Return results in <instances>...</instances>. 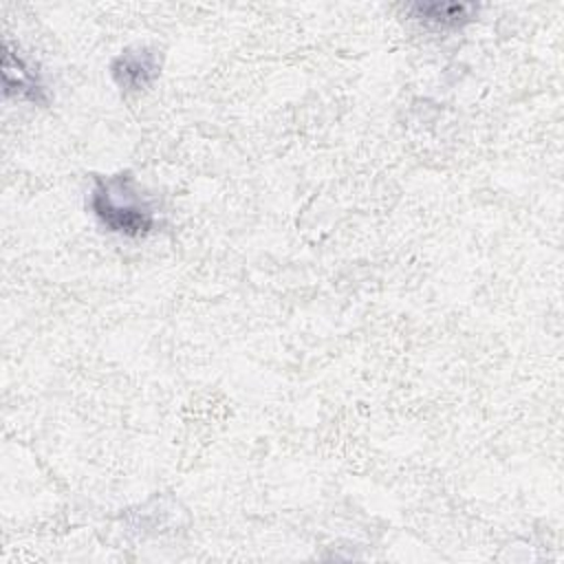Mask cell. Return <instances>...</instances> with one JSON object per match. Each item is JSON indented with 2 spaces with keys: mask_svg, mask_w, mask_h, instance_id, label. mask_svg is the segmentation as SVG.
Listing matches in <instances>:
<instances>
[{
  "mask_svg": "<svg viewBox=\"0 0 564 564\" xmlns=\"http://www.w3.org/2000/svg\"><path fill=\"white\" fill-rule=\"evenodd\" d=\"M88 205L101 227L126 238H143L156 227L154 207L145 196H141L130 172L106 178L95 176Z\"/></svg>",
  "mask_w": 564,
  "mask_h": 564,
  "instance_id": "obj_1",
  "label": "cell"
},
{
  "mask_svg": "<svg viewBox=\"0 0 564 564\" xmlns=\"http://www.w3.org/2000/svg\"><path fill=\"white\" fill-rule=\"evenodd\" d=\"M161 75V57L150 46H132L110 62V77L123 93H141Z\"/></svg>",
  "mask_w": 564,
  "mask_h": 564,
  "instance_id": "obj_2",
  "label": "cell"
},
{
  "mask_svg": "<svg viewBox=\"0 0 564 564\" xmlns=\"http://www.w3.org/2000/svg\"><path fill=\"white\" fill-rule=\"evenodd\" d=\"M2 82L4 95L15 99H26L33 104H46V90L40 82V75L33 66H29L4 40V59H2Z\"/></svg>",
  "mask_w": 564,
  "mask_h": 564,
  "instance_id": "obj_3",
  "label": "cell"
},
{
  "mask_svg": "<svg viewBox=\"0 0 564 564\" xmlns=\"http://www.w3.org/2000/svg\"><path fill=\"white\" fill-rule=\"evenodd\" d=\"M408 15L432 31H456L471 22L478 13L469 2H414L405 7Z\"/></svg>",
  "mask_w": 564,
  "mask_h": 564,
  "instance_id": "obj_4",
  "label": "cell"
}]
</instances>
